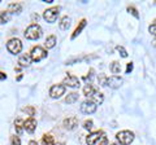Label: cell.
I'll use <instances>...</instances> for the list:
<instances>
[{
    "mask_svg": "<svg viewBox=\"0 0 156 145\" xmlns=\"http://www.w3.org/2000/svg\"><path fill=\"white\" fill-rule=\"evenodd\" d=\"M62 86H68V87H72V88H78L80 87V79L74 75H68L64 79V82H62Z\"/></svg>",
    "mask_w": 156,
    "mask_h": 145,
    "instance_id": "cell-10",
    "label": "cell"
},
{
    "mask_svg": "<svg viewBox=\"0 0 156 145\" xmlns=\"http://www.w3.org/2000/svg\"><path fill=\"white\" fill-rule=\"evenodd\" d=\"M42 144L43 145H55V139H53L52 135L46 133V135H43V137H42Z\"/></svg>",
    "mask_w": 156,
    "mask_h": 145,
    "instance_id": "cell-19",
    "label": "cell"
},
{
    "mask_svg": "<svg viewBox=\"0 0 156 145\" xmlns=\"http://www.w3.org/2000/svg\"><path fill=\"white\" fill-rule=\"evenodd\" d=\"M58 13H60V8L58 7H52V8H48L44 11V13H43V18L47 21V22H55L56 18L58 16Z\"/></svg>",
    "mask_w": 156,
    "mask_h": 145,
    "instance_id": "cell-5",
    "label": "cell"
},
{
    "mask_svg": "<svg viewBox=\"0 0 156 145\" xmlns=\"http://www.w3.org/2000/svg\"><path fill=\"white\" fill-rule=\"evenodd\" d=\"M111 71L113 72L115 75L119 76V74L121 72V64L119 61H113L112 62V65H111Z\"/></svg>",
    "mask_w": 156,
    "mask_h": 145,
    "instance_id": "cell-21",
    "label": "cell"
},
{
    "mask_svg": "<svg viewBox=\"0 0 156 145\" xmlns=\"http://www.w3.org/2000/svg\"><path fill=\"white\" fill-rule=\"evenodd\" d=\"M92 101H94L96 105L103 104V101H104V95L100 93V92H96L94 96H92Z\"/></svg>",
    "mask_w": 156,
    "mask_h": 145,
    "instance_id": "cell-22",
    "label": "cell"
},
{
    "mask_svg": "<svg viewBox=\"0 0 156 145\" xmlns=\"http://www.w3.org/2000/svg\"><path fill=\"white\" fill-rule=\"evenodd\" d=\"M116 49H117V52H119L120 55H121V57H124V59H126V57H128V52H126V49H125L122 46H117Z\"/></svg>",
    "mask_w": 156,
    "mask_h": 145,
    "instance_id": "cell-25",
    "label": "cell"
},
{
    "mask_svg": "<svg viewBox=\"0 0 156 145\" xmlns=\"http://www.w3.org/2000/svg\"><path fill=\"white\" fill-rule=\"evenodd\" d=\"M58 26H60V29H61L62 31L68 30V29H69V26H70V18L68 17V16L62 17L61 21H60V23H58Z\"/></svg>",
    "mask_w": 156,
    "mask_h": 145,
    "instance_id": "cell-17",
    "label": "cell"
},
{
    "mask_svg": "<svg viewBox=\"0 0 156 145\" xmlns=\"http://www.w3.org/2000/svg\"><path fill=\"white\" fill-rule=\"evenodd\" d=\"M96 110V104L92 100H86L81 105V112L83 114H92Z\"/></svg>",
    "mask_w": 156,
    "mask_h": 145,
    "instance_id": "cell-7",
    "label": "cell"
},
{
    "mask_svg": "<svg viewBox=\"0 0 156 145\" xmlns=\"http://www.w3.org/2000/svg\"><path fill=\"white\" fill-rule=\"evenodd\" d=\"M78 97H80V95H78L77 92H70V93H68V96L65 97V103L66 104H73L78 100Z\"/></svg>",
    "mask_w": 156,
    "mask_h": 145,
    "instance_id": "cell-20",
    "label": "cell"
},
{
    "mask_svg": "<svg viewBox=\"0 0 156 145\" xmlns=\"http://www.w3.org/2000/svg\"><path fill=\"white\" fill-rule=\"evenodd\" d=\"M31 61H33L31 55H29V53H25V55H22V56L18 59V64H20V66L25 67V66H29V65H30V64H31Z\"/></svg>",
    "mask_w": 156,
    "mask_h": 145,
    "instance_id": "cell-13",
    "label": "cell"
},
{
    "mask_svg": "<svg viewBox=\"0 0 156 145\" xmlns=\"http://www.w3.org/2000/svg\"><path fill=\"white\" fill-rule=\"evenodd\" d=\"M92 124H94V123H92V120L91 119H87V120H85V122H83V128L85 130H89V131H90V130L92 128Z\"/></svg>",
    "mask_w": 156,
    "mask_h": 145,
    "instance_id": "cell-28",
    "label": "cell"
},
{
    "mask_svg": "<svg viewBox=\"0 0 156 145\" xmlns=\"http://www.w3.org/2000/svg\"><path fill=\"white\" fill-rule=\"evenodd\" d=\"M96 92H95V88L92 87V84L87 83L85 87H83V95L86 96V97H92Z\"/></svg>",
    "mask_w": 156,
    "mask_h": 145,
    "instance_id": "cell-16",
    "label": "cell"
},
{
    "mask_svg": "<svg viewBox=\"0 0 156 145\" xmlns=\"http://www.w3.org/2000/svg\"><path fill=\"white\" fill-rule=\"evenodd\" d=\"M11 145H21V143H20V139L17 136H12L11 139Z\"/></svg>",
    "mask_w": 156,
    "mask_h": 145,
    "instance_id": "cell-30",
    "label": "cell"
},
{
    "mask_svg": "<svg viewBox=\"0 0 156 145\" xmlns=\"http://www.w3.org/2000/svg\"><path fill=\"white\" fill-rule=\"evenodd\" d=\"M76 126H78L77 117H69L64 120V127L66 130H73V128H76Z\"/></svg>",
    "mask_w": 156,
    "mask_h": 145,
    "instance_id": "cell-12",
    "label": "cell"
},
{
    "mask_svg": "<svg viewBox=\"0 0 156 145\" xmlns=\"http://www.w3.org/2000/svg\"><path fill=\"white\" fill-rule=\"evenodd\" d=\"M23 127H25V130L27 132H30L33 133L34 131H35V128H37V120L34 119L33 117L31 118H29L25 120V124H23Z\"/></svg>",
    "mask_w": 156,
    "mask_h": 145,
    "instance_id": "cell-11",
    "label": "cell"
},
{
    "mask_svg": "<svg viewBox=\"0 0 156 145\" xmlns=\"http://www.w3.org/2000/svg\"><path fill=\"white\" fill-rule=\"evenodd\" d=\"M23 112L29 113L30 115H34V113H35V110H34V108H23Z\"/></svg>",
    "mask_w": 156,
    "mask_h": 145,
    "instance_id": "cell-33",
    "label": "cell"
},
{
    "mask_svg": "<svg viewBox=\"0 0 156 145\" xmlns=\"http://www.w3.org/2000/svg\"><path fill=\"white\" fill-rule=\"evenodd\" d=\"M94 72H95L94 69H90V74L85 76V80H89V83H90V80L92 79V76H94Z\"/></svg>",
    "mask_w": 156,
    "mask_h": 145,
    "instance_id": "cell-31",
    "label": "cell"
},
{
    "mask_svg": "<svg viewBox=\"0 0 156 145\" xmlns=\"http://www.w3.org/2000/svg\"><path fill=\"white\" fill-rule=\"evenodd\" d=\"M7 49L12 53V55H18L20 52L22 51V43L17 38H13V39L8 40L7 43Z\"/></svg>",
    "mask_w": 156,
    "mask_h": 145,
    "instance_id": "cell-4",
    "label": "cell"
},
{
    "mask_svg": "<svg viewBox=\"0 0 156 145\" xmlns=\"http://www.w3.org/2000/svg\"><path fill=\"white\" fill-rule=\"evenodd\" d=\"M124 83V80L121 76H117V75H113V76H108V82H107V86L111 87V88H120L121 84Z\"/></svg>",
    "mask_w": 156,
    "mask_h": 145,
    "instance_id": "cell-9",
    "label": "cell"
},
{
    "mask_svg": "<svg viewBox=\"0 0 156 145\" xmlns=\"http://www.w3.org/2000/svg\"><path fill=\"white\" fill-rule=\"evenodd\" d=\"M116 139L121 145H129L133 143L134 140V133L128 131V130H124V131H120L116 135Z\"/></svg>",
    "mask_w": 156,
    "mask_h": 145,
    "instance_id": "cell-3",
    "label": "cell"
},
{
    "mask_svg": "<svg viewBox=\"0 0 156 145\" xmlns=\"http://www.w3.org/2000/svg\"><path fill=\"white\" fill-rule=\"evenodd\" d=\"M148 31H150L151 34H152V35H156V22L151 23L150 27H148Z\"/></svg>",
    "mask_w": 156,
    "mask_h": 145,
    "instance_id": "cell-29",
    "label": "cell"
},
{
    "mask_svg": "<svg viewBox=\"0 0 156 145\" xmlns=\"http://www.w3.org/2000/svg\"><path fill=\"white\" fill-rule=\"evenodd\" d=\"M42 34H43L42 27L39 26L38 23H33V25H30L26 29V31L23 32V35H25V38L29 40H38L39 38L42 36Z\"/></svg>",
    "mask_w": 156,
    "mask_h": 145,
    "instance_id": "cell-2",
    "label": "cell"
},
{
    "mask_svg": "<svg viewBox=\"0 0 156 145\" xmlns=\"http://www.w3.org/2000/svg\"><path fill=\"white\" fill-rule=\"evenodd\" d=\"M86 23H87V21H86V20H81V22H80V25H78V26H77V29H76V30H74V32H73V34H72V39H76V38H77L78 35H80V34H81V31H82V30H83V29H85V26H86Z\"/></svg>",
    "mask_w": 156,
    "mask_h": 145,
    "instance_id": "cell-15",
    "label": "cell"
},
{
    "mask_svg": "<svg viewBox=\"0 0 156 145\" xmlns=\"http://www.w3.org/2000/svg\"><path fill=\"white\" fill-rule=\"evenodd\" d=\"M23 124H25V122H23L22 119H17L16 122H14V128H16V132L18 135H21L22 133V128H25L23 127Z\"/></svg>",
    "mask_w": 156,
    "mask_h": 145,
    "instance_id": "cell-23",
    "label": "cell"
},
{
    "mask_svg": "<svg viewBox=\"0 0 156 145\" xmlns=\"http://www.w3.org/2000/svg\"><path fill=\"white\" fill-rule=\"evenodd\" d=\"M64 93H65V86H62V84L52 86L50 89V96L52 99H60Z\"/></svg>",
    "mask_w": 156,
    "mask_h": 145,
    "instance_id": "cell-8",
    "label": "cell"
},
{
    "mask_svg": "<svg viewBox=\"0 0 156 145\" xmlns=\"http://www.w3.org/2000/svg\"><path fill=\"white\" fill-rule=\"evenodd\" d=\"M128 12L133 14V16H134L135 18H139V13H138V11H136V9H135L134 7H128Z\"/></svg>",
    "mask_w": 156,
    "mask_h": 145,
    "instance_id": "cell-27",
    "label": "cell"
},
{
    "mask_svg": "<svg viewBox=\"0 0 156 145\" xmlns=\"http://www.w3.org/2000/svg\"><path fill=\"white\" fill-rule=\"evenodd\" d=\"M29 145H38V143L37 141H30V143H29Z\"/></svg>",
    "mask_w": 156,
    "mask_h": 145,
    "instance_id": "cell-35",
    "label": "cell"
},
{
    "mask_svg": "<svg viewBox=\"0 0 156 145\" xmlns=\"http://www.w3.org/2000/svg\"><path fill=\"white\" fill-rule=\"evenodd\" d=\"M9 12H5V11H3L2 12V16H0V22H2V25H5V23L9 21Z\"/></svg>",
    "mask_w": 156,
    "mask_h": 145,
    "instance_id": "cell-24",
    "label": "cell"
},
{
    "mask_svg": "<svg viewBox=\"0 0 156 145\" xmlns=\"http://www.w3.org/2000/svg\"><path fill=\"white\" fill-rule=\"evenodd\" d=\"M99 84L100 86H107V82H108V76L107 75H104V74H101V75H99Z\"/></svg>",
    "mask_w": 156,
    "mask_h": 145,
    "instance_id": "cell-26",
    "label": "cell"
},
{
    "mask_svg": "<svg viewBox=\"0 0 156 145\" xmlns=\"http://www.w3.org/2000/svg\"><path fill=\"white\" fill-rule=\"evenodd\" d=\"M111 145H121L119 141H117V143H113V144H111Z\"/></svg>",
    "mask_w": 156,
    "mask_h": 145,
    "instance_id": "cell-36",
    "label": "cell"
},
{
    "mask_svg": "<svg viewBox=\"0 0 156 145\" xmlns=\"http://www.w3.org/2000/svg\"><path fill=\"white\" fill-rule=\"evenodd\" d=\"M4 79H7V75L4 74V72H2V80H4Z\"/></svg>",
    "mask_w": 156,
    "mask_h": 145,
    "instance_id": "cell-34",
    "label": "cell"
},
{
    "mask_svg": "<svg viewBox=\"0 0 156 145\" xmlns=\"http://www.w3.org/2000/svg\"><path fill=\"white\" fill-rule=\"evenodd\" d=\"M8 12L9 13H21L22 12V5L20 3H11L8 5Z\"/></svg>",
    "mask_w": 156,
    "mask_h": 145,
    "instance_id": "cell-14",
    "label": "cell"
},
{
    "mask_svg": "<svg viewBox=\"0 0 156 145\" xmlns=\"http://www.w3.org/2000/svg\"><path fill=\"white\" fill-rule=\"evenodd\" d=\"M154 44H155V46H156V39H155V40H154Z\"/></svg>",
    "mask_w": 156,
    "mask_h": 145,
    "instance_id": "cell-37",
    "label": "cell"
},
{
    "mask_svg": "<svg viewBox=\"0 0 156 145\" xmlns=\"http://www.w3.org/2000/svg\"><path fill=\"white\" fill-rule=\"evenodd\" d=\"M30 55H31L33 61L39 62V61H42L43 59H46V57H47V52H46L44 48H42V47L37 46V47H34L33 49H31V53H30Z\"/></svg>",
    "mask_w": 156,
    "mask_h": 145,
    "instance_id": "cell-6",
    "label": "cell"
},
{
    "mask_svg": "<svg viewBox=\"0 0 156 145\" xmlns=\"http://www.w3.org/2000/svg\"><path fill=\"white\" fill-rule=\"evenodd\" d=\"M131 71H133V62H129L126 64V74H130Z\"/></svg>",
    "mask_w": 156,
    "mask_h": 145,
    "instance_id": "cell-32",
    "label": "cell"
},
{
    "mask_svg": "<svg viewBox=\"0 0 156 145\" xmlns=\"http://www.w3.org/2000/svg\"><path fill=\"white\" fill-rule=\"evenodd\" d=\"M87 145H108V137L103 131H96L86 137Z\"/></svg>",
    "mask_w": 156,
    "mask_h": 145,
    "instance_id": "cell-1",
    "label": "cell"
},
{
    "mask_svg": "<svg viewBox=\"0 0 156 145\" xmlns=\"http://www.w3.org/2000/svg\"><path fill=\"white\" fill-rule=\"evenodd\" d=\"M55 46H56V36L55 35H50L44 42V47L47 48V49H51V48H53Z\"/></svg>",
    "mask_w": 156,
    "mask_h": 145,
    "instance_id": "cell-18",
    "label": "cell"
}]
</instances>
